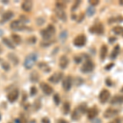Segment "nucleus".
<instances>
[{
  "label": "nucleus",
  "mask_w": 123,
  "mask_h": 123,
  "mask_svg": "<svg viewBox=\"0 0 123 123\" xmlns=\"http://www.w3.org/2000/svg\"><path fill=\"white\" fill-rule=\"evenodd\" d=\"M62 77H63L62 72H56V73H54L53 76H51L49 77V80L50 81V82L53 83V84H57V83H58L59 81L62 79Z\"/></svg>",
  "instance_id": "obj_10"
},
{
  "label": "nucleus",
  "mask_w": 123,
  "mask_h": 123,
  "mask_svg": "<svg viewBox=\"0 0 123 123\" xmlns=\"http://www.w3.org/2000/svg\"><path fill=\"white\" fill-rule=\"evenodd\" d=\"M106 84L108 85V86H110V87L112 85V81L110 80V79H109V78H108V79H107V80H106Z\"/></svg>",
  "instance_id": "obj_48"
},
{
  "label": "nucleus",
  "mask_w": 123,
  "mask_h": 123,
  "mask_svg": "<svg viewBox=\"0 0 123 123\" xmlns=\"http://www.w3.org/2000/svg\"><path fill=\"white\" fill-rule=\"evenodd\" d=\"M36 40H37L36 37H35V36H31V37H30V38L28 39L27 42H28L29 43H31V44H33V43H36Z\"/></svg>",
  "instance_id": "obj_38"
},
{
  "label": "nucleus",
  "mask_w": 123,
  "mask_h": 123,
  "mask_svg": "<svg viewBox=\"0 0 123 123\" xmlns=\"http://www.w3.org/2000/svg\"><path fill=\"white\" fill-rule=\"evenodd\" d=\"M98 114V110L96 107L91 108L87 110V117L90 119V120H93V119H94Z\"/></svg>",
  "instance_id": "obj_11"
},
{
  "label": "nucleus",
  "mask_w": 123,
  "mask_h": 123,
  "mask_svg": "<svg viewBox=\"0 0 123 123\" xmlns=\"http://www.w3.org/2000/svg\"><path fill=\"white\" fill-rule=\"evenodd\" d=\"M122 36H123V31H122Z\"/></svg>",
  "instance_id": "obj_56"
},
{
  "label": "nucleus",
  "mask_w": 123,
  "mask_h": 123,
  "mask_svg": "<svg viewBox=\"0 0 123 123\" xmlns=\"http://www.w3.org/2000/svg\"><path fill=\"white\" fill-rule=\"evenodd\" d=\"M108 46L105 44H103L102 47L100 49V53H99V56H100V59L102 61H104L105 59V57H107V53H108Z\"/></svg>",
  "instance_id": "obj_18"
},
{
  "label": "nucleus",
  "mask_w": 123,
  "mask_h": 123,
  "mask_svg": "<svg viewBox=\"0 0 123 123\" xmlns=\"http://www.w3.org/2000/svg\"><path fill=\"white\" fill-rule=\"evenodd\" d=\"M81 115H82V113L80 112V111L79 110L78 108H76L73 110L72 113H71V119L74 121H77L80 118Z\"/></svg>",
  "instance_id": "obj_19"
},
{
  "label": "nucleus",
  "mask_w": 123,
  "mask_h": 123,
  "mask_svg": "<svg viewBox=\"0 0 123 123\" xmlns=\"http://www.w3.org/2000/svg\"><path fill=\"white\" fill-rule=\"evenodd\" d=\"M74 60H75V62H76V63H80V62H81L82 59H81V57H80L76 56V57H74Z\"/></svg>",
  "instance_id": "obj_46"
},
{
  "label": "nucleus",
  "mask_w": 123,
  "mask_h": 123,
  "mask_svg": "<svg viewBox=\"0 0 123 123\" xmlns=\"http://www.w3.org/2000/svg\"><path fill=\"white\" fill-rule=\"evenodd\" d=\"M1 118H2V116H1V114H0V121H1Z\"/></svg>",
  "instance_id": "obj_54"
},
{
  "label": "nucleus",
  "mask_w": 123,
  "mask_h": 123,
  "mask_svg": "<svg viewBox=\"0 0 123 123\" xmlns=\"http://www.w3.org/2000/svg\"><path fill=\"white\" fill-rule=\"evenodd\" d=\"M90 3L92 7H94V6L98 5L99 3V1H98V0H92V1H90Z\"/></svg>",
  "instance_id": "obj_41"
},
{
  "label": "nucleus",
  "mask_w": 123,
  "mask_h": 123,
  "mask_svg": "<svg viewBox=\"0 0 123 123\" xmlns=\"http://www.w3.org/2000/svg\"><path fill=\"white\" fill-rule=\"evenodd\" d=\"M37 58H38V55L35 53L29 54L28 56L25 58V61H24V67L26 69H31L34 65L35 64V62H36Z\"/></svg>",
  "instance_id": "obj_1"
},
{
  "label": "nucleus",
  "mask_w": 123,
  "mask_h": 123,
  "mask_svg": "<svg viewBox=\"0 0 123 123\" xmlns=\"http://www.w3.org/2000/svg\"><path fill=\"white\" fill-rule=\"evenodd\" d=\"M120 49H121L120 45H116V46L114 47V49H113V50H112V53H111L110 58L111 59H115V58H116V57L118 56L119 53H120Z\"/></svg>",
  "instance_id": "obj_20"
},
{
  "label": "nucleus",
  "mask_w": 123,
  "mask_h": 123,
  "mask_svg": "<svg viewBox=\"0 0 123 123\" xmlns=\"http://www.w3.org/2000/svg\"><path fill=\"white\" fill-rule=\"evenodd\" d=\"M18 96H19V91L17 90H12L7 94V99H8L10 103H13L18 98Z\"/></svg>",
  "instance_id": "obj_13"
},
{
  "label": "nucleus",
  "mask_w": 123,
  "mask_h": 123,
  "mask_svg": "<svg viewBox=\"0 0 123 123\" xmlns=\"http://www.w3.org/2000/svg\"><path fill=\"white\" fill-rule=\"evenodd\" d=\"M55 32H56V29L53 25H48L46 29H43L40 31V34L42 35L44 40H49L51 39V37H53L54 35Z\"/></svg>",
  "instance_id": "obj_2"
},
{
  "label": "nucleus",
  "mask_w": 123,
  "mask_h": 123,
  "mask_svg": "<svg viewBox=\"0 0 123 123\" xmlns=\"http://www.w3.org/2000/svg\"><path fill=\"white\" fill-rule=\"evenodd\" d=\"M2 67H3V69L5 71L10 70V65L8 62H3L2 63Z\"/></svg>",
  "instance_id": "obj_35"
},
{
  "label": "nucleus",
  "mask_w": 123,
  "mask_h": 123,
  "mask_svg": "<svg viewBox=\"0 0 123 123\" xmlns=\"http://www.w3.org/2000/svg\"><path fill=\"white\" fill-rule=\"evenodd\" d=\"M110 104L112 105H118L123 104V95L117 94L114 95L110 101Z\"/></svg>",
  "instance_id": "obj_12"
},
{
  "label": "nucleus",
  "mask_w": 123,
  "mask_h": 123,
  "mask_svg": "<svg viewBox=\"0 0 123 123\" xmlns=\"http://www.w3.org/2000/svg\"><path fill=\"white\" fill-rule=\"evenodd\" d=\"M122 31H123V28L122 26H120V25H117V26H115L113 27V29H112V31L116 34V35H121V34L122 33Z\"/></svg>",
  "instance_id": "obj_32"
},
{
  "label": "nucleus",
  "mask_w": 123,
  "mask_h": 123,
  "mask_svg": "<svg viewBox=\"0 0 123 123\" xmlns=\"http://www.w3.org/2000/svg\"><path fill=\"white\" fill-rule=\"evenodd\" d=\"M69 64V59L66 55H62L59 60V67L62 69H66Z\"/></svg>",
  "instance_id": "obj_14"
},
{
  "label": "nucleus",
  "mask_w": 123,
  "mask_h": 123,
  "mask_svg": "<svg viewBox=\"0 0 123 123\" xmlns=\"http://www.w3.org/2000/svg\"><path fill=\"white\" fill-rule=\"evenodd\" d=\"M70 110H71V105L68 102H66L64 104H63V107H62L63 114L67 115L69 112H70Z\"/></svg>",
  "instance_id": "obj_26"
},
{
  "label": "nucleus",
  "mask_w": 123,
  "mask_h": 123,
  "mask_svg": "<svg viewBox=\"0 0 123 123\" xmlns=\"http://www.w3.org/2000/svg\"><path fill=\"white\" fill-rule=\"evenodd\" d=\"M30 78H31V80L32 82H38L39 79V76L37 73V71H33L31 72V76H30Z\"/></svg>",
  "instance_id": "obj_25"
},
{
  "label": "nucleus",
  "mask_w": 123,
  "mask_h": 123,
  "mask_svg": "<svg viewBox=\"0 0 123 123\" xmlns=\"http://www.w3.org/2000/svg\"><path fill=\"white\" fill-rule=\"evenodd\" d=\"M12 39L13 40V42H14L16 44H19V43H21V38L18 35H16V34H13V35H12Z\"/></svg>",
  "instance_id": "obj_29"
},
{
  "label": "nucleus",
  "mask_w": 123,
  "mask_h": 123,
  "mask_svg": "<svg viewBox=\"0 0 123 123\" xmlns=\"http://www.w3.org/2000/svg\"><path fill=\"white\" fill-rule=\"evenodd\" d=\"M45 23V19L43 17H38L36 19V24L37 25H43Z\"/></svg>",
  "instance_id": "obj_33"
},
{
  "label": "nucleus",
  "mask_w": 123,
  "mask_h": 123,
  "mask_svg": "<svg viewBox=\"0 0 123 123\" xmlns=\"http://www.w3.org/2000/svg\"><path fill=\"white\" fill-rule=\"evenodd\" d=\"M118 114H119V110L115 109V108H109L104 112V117L107 119H110V118H112V117H116L117 115H118Z\"/></svg>",
  "instance_id": "obj_6"
},
{
  "label": "nucleus",
  "mask_w": 123,
  "mask_h": 123,
  "mask_svg": "<svg viewBox=\"0 0 123 123\" xmlns=\"http://www.w3.org/2000/svg\"><path fill=\"white\" fill-rule=\"evenodd\" d=\"M78 108H79V110L80 111V112L82 114H84V113H85V112H87V110H88L86 104H81L80 106L78 107Z\"/></svg>",
  "instance_id": "obj_31"
},
{
  "label": "nucleus",
  "mask_w": 123,
  "mask_h": 123,
  "mask_svg": "<svg viewBox=\"0 0 123 123\" xmlns=\"http://www.w3.org/2000/svg\"><path fill=\"white\" fill-rule=\"evenodd\" d=\"M38 67L41 71H44V72H49L50 71V67L46 62H39L38 64Z\"/></svg>",
  "instance_id": "obj_21"
},
{
  "label": "nucleus",
  "mask_w": 123,
  "mask_h": 123,
  "mask_svg": "<svg viewBox=\"0 0 123 123\" xmlns=\"http://www.w3.org/2000/svg\"><path fill=\"white\" fill-rule=\"evenodd\" d=\"M32 7H33V3H32V1H30V0L24 1L23 3L21 4V8H22L25 12L31 11Z\"/></svg>",
  "instance_id": "obj_16"
},
{
  "label": "nucleus",
  "mask_w": 123,
  "mask_h": 123,
  "mask_svg": "<svg viewBox=\"0 0 123 123\" xmlns=\"http://www.w3.org/2000/svg\"><path fill=\"white\" fill-rule=\"evenodd\" d=\"M92 123H102V121H101V119L99 118H94V119H93Z\"/></svg>",
  "instance_id": "obj_47"
},
{
  "label": "nucleus",
  "mask_w": 123,
  "mask_h": 123,
  "mask_svg": "<svg viewBox=\"0 0 123 123\" xmlns=\"http://www.w3.org/2000/svg\"><path fill=\"white\" fill-rule=\"evenodd\" d=\"M116 41H117V38H116V37H110V38L108 39L109 43H113L114 42H116Z\"/></svg>",
  "instance_id": "obj_45"
},
{
  "label": "nucleus",
  "mask_w": 123,
  "mask_h": 123,
  "mask_svg": "<svg viewBox=\"0 0 123 123\" xmlns=\"http://www.w3.org/2000/svg\"><path fill=\"white\" fill-rule=\"evenodd\" d=\"M123 21V17L122 16H118V17H112L108 20V23L111 24V23H113V22H122Z\"/></svg>",
  "instance_id": "obj_27"
},
{
  "label": "nucleus",
  "mask_w": 123,
  "mask_h": 123,
  "mask_svg": "<svg viewBox=\"0 0 123 123\" xmlns=\"http://www.w3.org/2000/svg\"><path fill=\"white\" fill-rule=\"evenodd\" d=\"M94 69V63L90 59H87L85 61V62L83 64V66L81 67L80 71L83 73H89L91 72Z\"/></svg>",
  "instance_id": "obj_4"
},
{
  "label": "nucleus",
  "mask_w": 123,
  "mask_h": 123,
  "mask_svg": "<svg viewBox=\"0 0 123 123\" xmlns=\"http://www.w3.org/2000/svg\"><path fill=\"white\" fill-rule=\"evenodd\" d=\"M42 123H50V121H49V118L44 117L42 119Z\"/></svg>",
  "instance_id": "obj_49"
},
{
  "label": "nucleus",
  "mask_w": 123,
  "mask_h": 123,
  "mask_svg": "<svg viewBox=\"0 0 123 123\" xmlns=\"http://www.w3.org/2000/svg\"><path fill=\"white\" fill-rule=\"evenodd\" d=\"M71 85H72V77L71 76H66V78L62 81V87L66 91H68L71 90Z\"/></svg>",
  "instance_id": "obj_9"
},
{
  "label": "nucleus",
  "mask_w": 123,
  "mask_h": 123,
  "mask_svg": "<svg viewBox=\"0 0 123 123\" xmlns=\"http://www.w3.org/2000/svg\"><path fill=\"white\" fill-rule=\"evenodd\" d=\"M86 43V37L84 35H80L75 38L74 41H73V44L76 47H83Z\"/></svg>",
  "instance_id": "obj_5"
},
{
  "label": "nucleus",
  "mask_w": 123,
  "mask_h": 123,
  "mask_svg": "<svg viewBox=\"0 0 123 123\" xmlns=\"http://www.w3.org/2000/svg\"><path fill=\"white\" fill-rule=\"evenodd\" d=\"M56 6H57V9H62L65 7V3L63 2H57L56 3Z\"/></svg>",
  "instance_id": "obj_37"
},
{
  "label": "nucleus",
  "mask_w": 123,
  "mask_h": 123,
  "mask_svg": "<svg viewBox=\"0 0 123 123\" xmlns=\"http://www.w3.org/2000/svg\"><path fill=\"white\" fill-rule=\"evenodd\" d=\"M13 17V12L11 11H7L3 15V21H8Z\"/></svg>",
  "instance_id": "obj_24"
},
{
  "label": "nucleus",
  "mask_w": 123,
  "mask_h": 123,
  "mask_svg": "<svg viewBox=\"0 0 123 123\" xmlns=\"http://www.w3.org/2000/svg\"><path fill=\"white\" fill-rule=\"evenodd\" d=\"M121 92H122V93H123V87H122V89H121Z\"/></svg>",
  "instance_id": "obj_53"
},
{
  "label": "nucleus",
  "mask_w": 123,
  "mask_h": 123,
  "mask_svg": "<svg viewBox=\"0 0 123 123\" xmlns=\"http://www.w3.org/2000/svg\"><path fill=\"white\" fill-rule=\"evenodd\" d=\"M8 58L9 60H11L12 62L13 63V65H17L19 62V60H18V57H17V55L14 54V53H9L8 54Z\"/></svg>",
  "instance_id": "obj_22"
},
{
  "label": "nucleus",
  "mask_w": 123,
  "mask_h": 123,
  "mask_svg": "<svg viewBox=\"0 0 123 123\" xmlns=\"http://www.w3.org/2000/svg\"><path fill=\"white\" fill-rule=\"evenodd\" d=\"M53 43V42H52V41H50V40H43V42H41V46L42 47H48L50 44H52Z\"/></svg>",
  "instance_id": "obj_36"
},
{
  "label": "nucleus",
  "mask_w": 123,
  "mask_h": 123,
  "mask_svg": "<svg viewBox=\"0 0 123 123\" xmlns=\"http://www.w3.org/2000/svg\"><path fill=\"white\" fill-rule=\"evenodd\" d=\"M55 12H56L57 17H58L60 20H62V21H67V14H66V12H64V10L57 9V8L56 11H55Z\"/></svg>",
  "instance_id": "obj_17"
},
{
  "label": "nucleus",
  "mask_w": 123,
  "mask_h": 123,
  "mask_svg": "<svg viewBox=\"0 0 123 123\" xmlns=\"http://www.w3.org/2000/svg\"><path fill=\"white\" fill-rule=\"evenodd\" d=\"M80 1H76V3L72 5V7H71V11L72 12L76 11V10L77 9V7H79V5H80Z\"/></svg>",
  "instance_id": "obj_39"
},
{
  "label": "nucleus",
  "mask_w": 123,
  "mask_h": 123,
  "mask_svg": "<svg viewBox=\"0 0 123 123\" xmlns=\"http://www.w3.org/2000/svg\"><path fill=\"white\" fill-rule=\"evenodd\" d=\"M0 52H2V49H1V48H0Z\"/></svg>",
  "instance_id": "obj_55"
},
{
  "label": "nucleus",
  "mask_w": 123,
  "mask_h": 123,
  "mask_svg": "<svg viewBox=\"0 0 123 123\" xmlns=\"http://www.w3.org/2000/svg\"><path fill=\"white\" fill-rule=\"evenodd\" d=\"M37 93V89L35 88V86H33V87H31V94L32 95H35V94Z\"/></svg>",
  "instance_id": "obj_42"
},
{
  "label": "nucleus",
  "mask_w": 123,
  "mask_h": 123,
  "mask_svg": "<svg viewBox=\"0 0 123 123\" xmlns=\"http://www.w3.org/2000/svg\"><path fill=\"white\" fill-rule=\"evenodd\" d=\"M3 43H4L5 45H7V47H8L9 49H15V46H14V44H13L12 41L10 40L9 39L3 38Z\"/></svg>",
  "instance_id": "obj_23"
},
{
  "label": "nucleus",
  "mask_w": 123,
  "mask_h": 123,
  "mask_svg": "<svg viewBox=\"0 0 123 123\" xmlns=\"http://www.w3.org/2000/svg\"><path fill=\"white\" fill-rule=\"evenodd\" d=\"M67 36H68V35H67V31H62V32L60 33V35H59V39H60V40L62 41V42H64V41L67 39Z\"/></svg>",
  "instance_id": "obj_30"
},
{
  "label": "nucleus",
  "mask_w": 123,
  "mask_h": 123,
  "mask_svg": "<svg viewBox=\"0 0 123 123\" xmlns=\"http://www.w3.org/2000/svg\"><path fill=\"white\" fill-rule=\"evenodd\" d=\"M40 87H41V89H42L43 92L45 94H47V95H50L53 93V91L52 87H51L49 85L46 84V83H43V82L41 83Z\"/></svg>",
  "instance_id": "obj_15"
},
{
  "label": "nucleus",
  "mask_w": 123,
  "mask_h": 123,
  "mask_svg": "<svg viewBox=\"0 0 123 123\" xmlns=\"http://www.w3.org/2000/svg\"><path fill=\"white\" fill-rule=\"evenodd\" d=\"M109 123H121V120L119 118L117 119H114L112 122H109Z\"/></svg>",
  "instance_id": "obj_50"
},
{
  "label": "nucleus",
  "mask_w": 123,
  "mask_h": 123,
  "mask_svg": "<svg viewBox=\"0 0 123 123\" xmlns=\"http://www.w3.org/2000/svg\"><path fill=\"white\" fill-rule=\"evenodd\" d=\"M57 123H67V121H65L64 119H59L58 121H57Z\"/></svg>",
  "instance_id": "obj_51"
},
{
  "label": "nucleus",
  "mask_w": 123,
  "mask_h": 123,
  "mask_svg": "<svg viewBox=\"0 0 123 123\" xmlns=\"http://www.w3.org/2000/svg\"><path fill=\"white\" fill-rule=\"evenodd\" d=\"M16 123H27V122L24 118H18L16 120Z\"/></svg>",
  "instance_id": "obj_43"
},
{
  "label": "nucleus",
  "mask_w": 123,
  "mask_h": 123,
  "mask_svg": "<svg viewBox=\"0 0 123 123\" xmlns=\"http://www.w3.org/2000/svg\"><path fill=\"white\" fill-rule=\"evenodd\" d=\"M95 12H96V10H95L94 7L90 6L86 10V15L88 16V17H92V16H94L95 14Z\"/></svg>",
  "instance_id": "obj_28"
},
{
  "label": "nucleus",
  "mask_w": 123,
  "mask_h": 123,
  "mask_svg": "<svg viewBox=\"0 0 123 123\" xmlns=\"http://www.w3.org/2000/svg\"><path fill=\"white\" fill-rule=\"evenodd\" d=\"M114 63L113 62H112V63H109V64L107 65L106 67H105V70H107V71H109V70H111V69L112 68V67H114Z\"/></svg>",
  "instance_id": "obj_40"
},
{
  "label": "nucleus",
  "mask_w": 123,
  "mask_h": 123,
  "mask_svg": "<svg viewBox=\"0 0 123 123\" xmlns=\"http://www.w3.org/2000/svg\"><path fill=\"white\" fill-rule=\"evenodd\" d=\"M119 3H120L121 5H123V0H121V1H119Z\"/></svg>",
  "instance_id": "obj_52"
},
{
  "label": "nucleus",
  "mask_w": 123,
  "mask_h": 123,
  "mask_svg": "<svg viewBox=\"0 0 123 123\" xmlns=\"http://www.w3.org/2000/svg\"><path fill=\"white\" fill-rule=\"evenodd\" d=\"M0 61H1V59H0Z\"/></svg>",
  "instance_id": "obj_57"
},
{
  "label": "nucleus",
  "mask_w": 123,
  "mask_h": 123,
  "mask_svg": "<svg viewBox=\"0 0 123 123\" xmlns=\"http://www.w3.org/2000/svg\"><path fill=\"white\" fill-rule=\"evenodd\" d=\"M89 31L92 34H95V35H103L104 32V25L100 22H98V23H95L94 25L90 27L89 29Z\"/></svg>",
  "instance_id": "obj_3"
},
{
  "label": "nucleus",
  "mask_w": 123,
  "mask_h": 123,
  "mask_svg": "<svg viewBox=\"0 0 123 123\" xmlns=\"http://www.w3.org/2000/svg\"><path fill=\"white\" fill-rule=\"evenodd\" d=\"M53 101H54V103H55V104H56V105H58L59 104H60V102H61L60 96H59L57 94H54V96H53Z\"/></svg>",
  "instance_id": "obj_34"
},
{
  "label": "nucleus",
  "mask_w": 123,
  "mask_h": 123,
  "mask_svg": "<svg viewBox=\"0 0 123 123\" xmlns=\"http://www.w3.org/2000/svg\"><path fill=\"white\" fill-rule=\"evenodd\" d=\"M110 98V92L104 89L100 92L99 94V101L101 104H105L108 101V99Z\"/></svg>",
  "instance_id": "obj_7"
},
{
  "label": "nucleus",
  "mask_w": 123,
  "mask_h": 123,
  "mask_svg": "<svg viewBox=\"0 0 123 123\" xmlns=\"http://www.w3.org/2000/svg\"><path fill=\"white\" fill-rule=\"evenodd\" d=\"M10 27H11L12 30H15V31H21V30L25 29V25H24V23L21 20H16V21H13L12 22L10 25Z\"/></svg>",
  "instance_id": "obj_8"
},
{
  "label": "nucleus",
  "mask_w": 123,
  "mask_h": 123,
  "mask_svg": "<svg viewBox=\"0 0 123 123\" xmlns=\"http://www.w3.org/2000/svg\"><path fill=\"white\" fill-rule=\"evenodd\" d=\"M35 110H38L39 108H40V103H39V100H37L36 102L35 103Z\"/></svg>",
  "instance_id": "obj_44"
}]
</instances>
